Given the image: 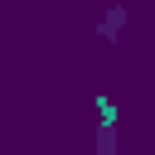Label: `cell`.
I'll return each instance as SVG.
<instances>
[{
    "label": "cell",
    "mask_w": 155,
    "mask_h": 155,
    "mask_svg": "<svg viewBox=\"0 0 155 155\" xmlns=\"http://www.w3.org/2000/svg\"><path fill=\"white\" fill-rule=\"evenodd\" d=\"M121 24H126V10H111V15H107V19H102V34H116V29H121Z\"/></svg>",
    "instance_id": "6da1fadb"
}]
</instances>
